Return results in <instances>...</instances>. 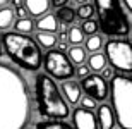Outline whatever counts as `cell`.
<instances>
[{"label":"cell","instance_id":"obj_12","mask_svg":"<svg viewBox=\"0 0 132 129\" xmlns=\"http://www.w3.org/2000/svg\"><path fill=\"white\" fill-rule=\"evenodd\" d=\"M24 7L33 17H41L48 12L50 0H24Z\"/></svg>","mask_w":132,"mask_h":129},{"label":"cell","instance_id":"obj_14","mask_svg":"<svg viewBox=\"0 0 132 129\" xmlns=\"http://www.w3.org/2000/svg\"><path fill=\"white\" fill-rule=\"evenodd\" d=\"M86 62H88V67H89L91 71H93V72H96V74H98V72H101V71L108 65V59H106V55L101 54V52L91 54V55H89V59L86 60Z\"/></svg>","mask_w":132,"mask_h":129},{"label":"cell","instance_id":"obj_9","mask_svg":"<svg viewBox=\"0 0 132 129\" xmlns=\"http://www.w3.org/2000/svg\"><path fill=\"white\" fill-rule=\"evenodd\" d=\"M74 127L76 129H100L98 127V117L93 114V110L77 107L72 114Z\"/></svg>","mask_w":132,"mask_h":129},{"label":"cell","instance_id":"obj_5","mask_svg":"<svg viewBox=\"0 0 132 129\" xmlns=\"http://www.w3.org/2000/svg\"><path fill=\"white\" fill-rule=\"evenodd\" d=\"M112 109L118 126L132 129V78L127 74H115L110 79Z\"/></svg>","mask_w":132,"mask_h":129},{"label":"cell","instance_id":"obj_28","mask_svg":"<svg viewBox=\"0 0 132 129\" xmlns=\"http://www.w3.org/2000/svg\"><path fill=\"white\" fill-rule=\"evenodd\" d=\"M122 2V5H123V9L127 10L129 14L132 16V0H120Z\"/></svg>","mask_w":132,"mask_h":129},{"label":"cell","instance_id":"obj_17","mask_svg":"<svg viewBox=\"0 0 132 129\" xmlns=\"http://www.w3.org/2000/svg\"><path fill=\"white\" fill-rule=\"evenodd\" d=\"M69 59L74 65H82L88 60V50L81 45H72L69 48Z\"/></svg>","mask_w":132,"mask_h":129},{"label":"cell","instance_id":"obj_13","mask_svg":"<svg viewBox=\"0 0 132 129\" xmlns=\"http://www.w3.org/2000/svg\"><path fill=\"white\" fill-rule=\"evenodd\" d=\"M36 29L38 31H43V33H57L59 29V21L53 14H45L41 17H38L36 21Z\"/></svg>","mask_w":132,"mask_h":129},{"label":"cell","instance_id":"obj_18","mask_svg":"<svg viewBox=\"0 0 132 129\" xmlns=\"http://www.w3.org/2000/svg\"><path fill=\"white\" fill-rule=\"evenodd\" d=\"M36 41H38L43 48L46 50H52L53 47H57V36H55V33H43V31H38L36 33Z\"/></svg>","mask_w":132,"mask_h":129},{"label":"cell","instance_id":"obj_26","mask_svg":"<svg viewBox=\"0 0 132 129\" xmlns=\"http://www.w3.org/2000/svg\"><path fill=\"white\" fill-rule=\"evenodd\" d=\"M76 74H77L79 79H84V78H88L89 74H91V69H89L88 65H77V71H76Z\"/></svg>","mask_w":132,"mask_h":129},{"label":"cell","instance_id":"obj_29","mask_svg":"<svg viewBox=\"0 0 132 129\" xmlns=\"http://www.w3.org/2000/svg\"><path fill=\"white\" fill-rule=\"evenodd\" d=\"M67 4H69V0H52V5L57 7V9H60V7H64Z\"/></svg>","mask_w":132,"mask_h":129},{"label":"cell","instance_id":"obj_25","mask_svg":"<svg viewBox=\"0 0 132 129\" xmlns=\"http://www.w3.org/2000/svg\"><path fill=\"white\" fill-rule=\"evenodd\" d=\"M81 107H82V109H88V110H93L94 107H98V105H96V100L94 98H91V96L86 95L84 98H81Z\"/></svg>","mask_w":132,"mask_h":129},{"label":"cell","instance_id":"obj_19","mask_svg":"<svg viewBox=\"0 0 132 129\" xmlns=\"http://www.w3.org/2000/svg\"><path fill=\"white\" fill-rule=\"evenodd\" d=\"M84 48L88 50V52H91V54H96V52H100V50L103 48V38L101 35H91L86 38V43H84Z\"/></svg>","mask_w":132,"mask_h":129},{"label":"cell","instance_id":"obj_37","mask_svg":"<svg viewBox=\"0 0 132 129\" xmlns=\"http://www.w3.org/2000/svg\"><path fill=\"white\" fill-rule=\"evenodd\" d=\"M130 31H132V26H130Z\"/></svg>","mask_w":132,"mask_h":129},{"label":"cell","instance_id":"obj_2","mask_svg":"<svg viewBox=\"0 0 132 129\" xmlns=\"http://www.w3.org/2000/svg\"><path fill=\"white\" fill-rule=\"evenodd\" d=\"M2 43L10 57V60L26 71H38L41 67V48L34 38L22 33L5 31L2 35Z\"/></svg>","mask_w":132,"mask_h":129},{"label":"cell","instance_id":"obj_15","mask_svg":"<svg viewBox=\"0 0 132 129\" xmlns=\"http://www.w3.org/2000/svg\"><path fill=\"white\" fill-rule=\"evenodd\" d=\"M57 21H59L60 24L64 26H70L76 22V19H77V12L72 9V7H69V5H64V7H60L59 10H57Z\"/></svg>","mask_w":132,"mask_h":129},{"label":"cell","instance_id":"obj_31","mask_svg":"<svg viewBox=\"0 0 132 129\" xmlns=\"http://www.w3.org/2000/svg\"><path fill=\"white\" fill-rule=\"evenodd\" d=\"M12 2H14V5L17 7V9H21V7H22V4H24V0H12Z\"/></svg>","mask_w":132,"mask_h":129},{"label":"cell","instance_id":"obj_30","mask_svg":"<svg viewBox=\"0 0 132 129\" xmlns=\"http://www.w3.org/2000/svg\"><path fill=\"white\" fill-rule=\"evenodd\" d=\"M26 12H28V10L22 9V7H21V9H17V16H19V19H21V17H26Z\"/></svg>","mask_w":132,"mask_h":129},{"label":"cell","instance_id":"obj_3","mask_svg":"<svg viewBox=\"0 0 132 129\" xmlns=\"http://www.w3.org/2000/svg\"><path fill=\"white\" fill-rule=\"evenodd\" d=\"M36 96H38V107L41 115L48 117V119H67L69 117V114H70L69 103L62 96V91L59 89L55 79H52V76H38Z\"/></svg>","mask_w":132,"mask_h":129},{"label":"cell","instance_id":"obj_23","mask_svg":"<svg viewBox=\"0 0 132 129\" xmlns=\"http://www.w3.org/2000/svg\"><path fill=\"white\" fill-rule=\"evenodd\" d=\"M67 40L70 41V45H81L86 38H84V31L77 26H72L67 33Z\"/></svg>","mask_w":132,"mask_h":129},{"label":"cell","instance_id":"obj_22","mask_svg":"<svg viewBox=\"0 0 132 129\" xmlns=\"http://www.w3.org/2000/svg\"><path fill=\"white\" fill-rule=\"evenodd\" d=\"M34 129H74V127L64 120H43V122H38Z\"/></svg>","mask_w":132,"mask_h":129},{"label":"cell","instance_id":"obj_4","mask_svg":"<svg viewBox=\"0 0 132 129\" xmlns=\"http://www.w3.org/2000/svg\"><path fill=\"white\" fill-rule=\"evenodd\" d=\"M100 29L112 38H125L130 33V22L120 0H94Z\"/></svg>","mask_w":132,"mask_h":129},{"label":"cell","instance_id":"obj_16","mask_svg":"<svg viewBox=\"0 0 132 129\" xmlns=\"http://www.w3.org/2000/svg\"><path fill=\"white\" fill-rule=\"evenodd\" d=\"M15 22V10L12 5L0 9V31H7Z\"/></svg>","mask_w":132,"mask_h":129},{"label":"cell","instance_id":"obj_11","mask_svg":"<svg viewBox=\"0 0 132 129\" xmlns=\"http://www.w3.org/2000/svg\"><path fill=\"white\" fill-rule=\"evenodd\" d=\"M98 127L100 129H113L115 127V114H113L112 105L101 103L98 105Z\"/></svg>","mask_w":132,"mask_h":129},{"label":"cell","instance_id":"obj_34","mask_svg":"<svg viewBox=\"0 0 132 129\" xmlns=\"http://www.w3.org/2000/svg\"><path fill=\"white\" fill-rule=\"evenodd\" d=\"M74 2H76L77 5H82V4H88L89 0H74Z\"/></svg>","mask_w":132,"mask_h":129},{"label":"cell","instance_id":"obj_10","mask_svg":"<svg viewBox=\"0 0 132 129\" xmlns=\"http://www.w3.org/2000/svg\"><path fill=\"white\" fill-rule=\"evenodd\" d=\"M60 91L64 93L67 103H70V105H77L81 102V98H82V93H84L82 86L79 85L77 81H72V79H65L62 83Z\"/></svg>","mask_w":132,"mask_h":129},{"label":"cell","instance_id":"obj_20","mask_svg":"<svg viewBox=\"0 0 132 129\" xmlns=\"http://www.w3.org/2000/svg\"><path fill=\"white\" fill-rule=\"evenodd\" d=\"M77 17L82 21H88V19H93V16L96 14V7H94L91 2H88V4H82L77 7Z\"/></svg>","mask_w":132,"mask_h":129},{"label":"cell","instance_id":"obj_7","mask_svg":"<svg viewBox=\"0 0 132 129\" xmlns=\"http://www.w3.org/2000/svg\"><path fill=\"white\" fill-rule=\"evenodd\" d=\"M43 65L48 76H52L53 79H70L74 74H76V69H74V64L70 62L67 55L60 50H50L46 52L43 59Z\"/></svg>","mask_w":132,"mask_h":129},{"label":"cell","instance_id":"obj_27","mask_svg":"<svg viewBox=\"0 0 132 129\" xmlns=\"http://www.w3.org/2000/svg\"><path fill=\"white\" fill-rule=\"evenodd\" d=\"M101 72H103V78H105V79H112L113 76H115V74H113V67H112V65H106Z\"/></svg>","mask_w":132,"mask_h":129},{"label":"cell","instance_id":"obj_1","mask_svg":"<svg viewBox=\"0 0 132 129\" xmlns=\"http://www.w3.org/2000/svg\"><path fill=\"white\" fill-rule=\"evenodd\" d=\"M33 117L31 93L17 69L0 64V129H28Z\"/></svg>","mask_w":132,"mask_h":129},{"label":"cell","instance_id":"obj_35","mask_svg":"<svg viewBox=\"0 0 132 129\" xmlns=\"http://www.w3.org/2000/svg\"><path fill=\"white\" fill-rule=\"evenodd\" d=\"M2 54H4V52H2V43H0V55H2Z\"/></svg>","mask_w":132,"mask_h":129},{"label":"cell","instance_id":"obj_36","mask_svg":"<svg viewBox=\"0 0 132 129\" xmlns=\"http://www.w3.org/2000/svg\"><path fill=\"white\" fill-rule=\"evenodd\" d=\"M113 129H122V127H120V126H115V127H113Z\"/></svg>","mask_w":132,"mask_h":129},{"label":"cell","instance_id":"obj_32","mask_svg":"<svg viewBox=\"0 0 132 129\" xmlns=\"http://www.w3.org/2000/svg\"><path fill=\"white\" fill-rule=\"evenodd\" d=\"M7 5H10L9 0H0V9H4V7H7Z\"/></svg>","mask_w":132,"mask_h":129},{"label":"cell","instance_id":"obj_24","mask_svg":"<svg viewBox=\"0 0 132 129\" xmlns=\"http://www.w3.org/2000/svg\"><path fill=\"white\" fill-rule=\"evenodd\" d=\"M81 29L84 31V35H88V36L96 35L98 29H100V22H98V21H94V19H88V21H84V22H82V28H81Z\"/></svg>","mask_w":132,"mask_h":129},{"label":"cell","instance_id":"obj_6","mask_svg":"<svg viewBox=\"0 0 132 129\" xmlns=\"http://www.w3.org/2000/svg\"><path fill=\"white\" fill-rule=\"evenodd\" d=\"M105 55L108 62L120 74L132 72V43L125 38H112L105 45Z\"/></svg>","mask_w":132,"mask_h":129},{"label":"cell","instance_id":"obj_21","mask_svg":"<svg viewBox=\"0 0 132 129\" xmlns=\"http://www.w3.org/2000/svg\"><path fill=\"white\" fill-rule=\"evenodd\" d=\"M14 28L17 33H22V35H29L31 31L34 29V22L29 17H21L14 22Z\"/></svg>","mask_w":132,"mask_h":129},{"label":"cell","instance_id":"obj_8","mask_svg":"<svg viewBox=\"0 0 132 129\" xmlns=\"http://www.w3.org/2000/svg\"><path fill=\"white\" fill-rule=\"evenodd\" d=\"M81 86H82L84 93L88 96H91V98H94L96 102H105L108 98V95H110V86H108L106 79L103 76L96 74V72L84 78Z\"/></svg>","mask_w":132,"mask_h":129},{"label":"cell","instance_id":"obj_33","mask_svg":"<svg viewBox=\"0 0 132 129\" xmlns=\"http://www.w3.org/2000/svg\"><path fill=\"white\" fill-rule=\"evenodd\" d=\"M59 48H60V50H65V48H67V43L62 40V43H59Z\"/></svg>","mask_w":132,"mask_h":129}]
</instances>
